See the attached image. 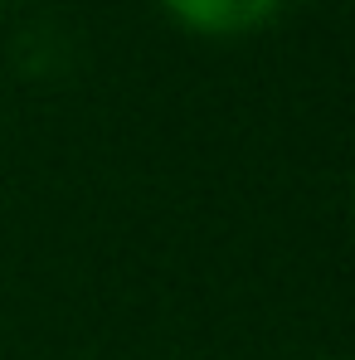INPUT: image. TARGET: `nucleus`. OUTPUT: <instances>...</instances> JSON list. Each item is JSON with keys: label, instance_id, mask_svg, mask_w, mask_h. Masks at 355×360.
Instances as JSON below:
<instances>
[{"label": "nucleus", "instance_id": "nucleus-1", "mask_svg": "<svg viewBox=\"0 0 355 360\" xmlns=\"http://www.w3.org/2000/svg\"><path fill=\"white\" fill-rule=\"evenodd\" d=\"M171 20H176L185 34H200V39H238V34H253L263 30L283 0H156Z\"/></svg>", "mask_w": 355, "mask_h": 360}, {"label": "nucleus", "instance_id": "nucleus-2", "mask_svg": "<svg viewBox=\"0 0 355 360\" xmlns=\"http://www.w3.org/2000/svg\"><path fill=\"white\" fill-rule=\"evenodd\" d=\"M351 219H355V161H351Z\"/></svg>", "mask_w": 355, "mask_h": 360}, {"label": "nucleus", "instance_id": "nucleus-3", "mask_svg": "<svg viewBox=\"0 0 355 360\" xmlns=\"http://www.w3.org/2000/svg\"><path fill=\"white\" fill-rule=\"evenodd\" d=\"M326 360H346V356H326Z\"/></svg>", "mask_w": 355, "mask_h": 360}, {"label": "nucleus", "instance_id": "nucleus-4", "mask_svg": "<svg viewBox=\"0 0 355 360\" xmlns=\"http://www.w3.org/2000/svg\"><path fill=\"white\" fill-rule=\"evenodd\" d=\"M0 10H5V0H0Z\"/></svg>", "mask_w": 355, "mask_h": 360}]
</instances>
